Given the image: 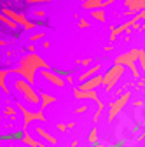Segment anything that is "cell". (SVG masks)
<instances>
[{
  "mask_svg": "<svg viewBox=\"0 0 145 147\" xmlns=\"http://www.w3.org/2000/svg\"><path fill=\"white\" fill-rule=\"evenodd\" d=\"M101 70V65L100 63H95L93 67H89V68H86L81 76H77V82L79 84H82V82H86V81H89V79H93L95 76H98V72Z\"/></svg>",
  "mask_w": 145,
  "mask_h": 147,
  "instance_id": "obj_11",
  "label": "cell"
},
{
  "mask_svg": "<svg viewBox=\"0 0 145 147\" xmlns=\"http://www.w3.org/2000/svg\"><path fill=\"white\" fill-rule=\"evenodd\" d=\"M56 128H58L60 131H66V130H68V126H66L65 123H58V124H56Z\"/></svg>",
  "mask_w": 145,
  "mask_h": 147,
  "instance_id": "obj_32",
  "label": "cell"
},
{
  "mask_svg": "<svg viewBox=\"0 0 145 147\" xmlns=\"http://www.w3.org/2000/svg\"><path fill=\"white\" fill-rule=\"evenodd\" d=\"M42 147H47V145H44V144H42Z\"/></svg>",
  "mask_w": 145,
  "mask_h": 147,
  "instance_id": "obj_43",
  "label": "cell"
},
{
  "mask_svg": "<svg viewBox=\"0 0 145 147\" xmlns=\"http://www.w3.org/2000/svg\"><path fill=\"white\" fill-rule=\"evenodd\" d=\"M4 147H16V145H4Z\"/></svg>",
  "mask_w": 145,
  "mask_h": 147,
  "instance_id": "obj_42",
  "label": "cell"
},
{
  "mask_svg": "<svg viewBox=\"0 0 145 147\" xmlns=\"http://www.w3.org/2000/svg\"><path fill=\"white\" fill-rule=\"evenodd\" d=\"M124 68L122 65H114L110 67L107 72H105V76H103V86H105V91H112V88L117 84V81L124 76Z\"/></svg>",
  "mask_w": 145,
  "mask_h": 147,
  "instance_id": "obj_3",
  "label": "cell"
},
{
  "mask_svg": "<svg viewBox=\"0 0 145 147\" xmlns=\"http://www.w3.org/2000/svg\"><path fill=\"white\" fill-rule=\"evenodd\" d=\"M114 2H115V0H103V9H105V7H108V5H112Z\"/></svg>",
  "mask_w": 145,
  "mask_h": 147,
  "instance_id": "obj_35",
  "label": "cell"
},
{
  "mask_svg": "<svg viewBox=\"0 0 145 147\" xmlns=\"http://www.w3.org/2000/svg\"><path fill=\"white\" fill-rule=\"evenodd\" d=\"M39 76H42L46 81H49L51 84H54V86H58V88H63L65 86V79L60 76L58 72H54V70H51V68H46V70H40L39 72Z\"/></svg>",
  "mask_w": 145,
  "mask_h": 147,
  "instance_id": "obj_9",
  "label": "cell"
},
{
  "mask_svg": "<svg viewBox=\"0 0 145 147\" xmlns=\"http://www.w3.org/2000/svg\"><path fill=\"white\" fill-rule=\"evenodd\" d=\"M35 47H37V46H35V44H28V46H26L28 53H35Z\"/></svg>",
  "mask_w": 145,
  "mask_h": 147,
  "instance_id": "obj_36",
  "label": "cell"
},
{
  "mask_svg": "<svg viewBox=\"0 0 145 147\" xmlns=\"http://www.w3.org/2000/svg\"><path fill=\"white\" fill-rule=\"evenodd\" d=\"M91 147H105L103 144H95V145H91Z\"/></svg>",
  "mask_w": 145,
  "mask_h": 147,
  "instance_id": "obj_41",
  "label": "cell"
},
{
  "mask_svg": "<svg viewBox=\"0 0 145 147\" xmlns=\"http://www.w3.org/2000/svg\"><path fill=\"white\" fill-rule=\"evenodd\" d=\"M130 98H131V93H130V91H124L122 95H119V96L110 103V110H108V121H114V119H115V116L126 107V103L130 102Z\"/></svg>",
  "mask_w": 145,
  "mask_h": 147,
  "instance_id": "obj_7",
  "label": "cell"
},
{
  "mask_svg": "<svg viewBox=\"0 0 145 147\" xmlns=\"http://www.w3.org/2000/svg\"><path fill=\"white\" fill-rule=\"evenodd\" d=\"M9 74H17V76H21V79H25L26 82H30L32 86L35 84V74L37 70L32 68V67H26V65H17L16 68H7Z\"/></svg>",
  "mask_w": 145,
  "mask_h": 147,
  "instance_id": "obj_8",
  "label": "cell"
},
{
  "mask_svg": "<svg viewBox=\"0 0 145 147\" xmlns=\"http://www.w3.org/2000/svg\"><path fill=\"white\" fill-rule=\"evenodd\" d=\"M14 105H16V109L21 112V119H23V131L26 133L28 131V126H30V123H35V121H47V117L44 116V110H37V112H32V110H28L25 105H21L19 102H12Z\"/></svg>",
  "mask_w": 145,
  "mask_h": 147,
  "instance_id": "obj_2",
  "label": "cell"
},
{
  "mask_svg": "<svg viewBox=\"0 0 145 147\" xmlns=\"http://www.w3.org/2000/svg\"><path fill=\"white\" fill-rule=\"evenodd\" d=\"M114 65H122V67H128L131 70V76L133 79H140V70L136 67V60L128 53H122V54H117V56L114 58Z\"/></svg>",
  "mask_w": 145,
  "mask_h": 147,
  "instance_id": "obj_5",
  "label": "cell"
},
{
  "mask_svg": "<svg viewBox=\"0 0 145 147\" xmlns=\"http://www.w3.org/2000/svg\"><path fill=\"white\" fill-rule=\"evenodd\" d=\"M135 105H136V107H142V105H143V102H142V100H136V102H135Z\"/></svg>",
  "mask_w": 145,
  "mask_h": 147,
  "instance_id": "obj_39",
  "label": "cell"
},
{
  "mask_svg": "<svg viewBox=\"0 0 145 147\" xmlns=\"http://www.w3.org/2000/svg\"><path fill=\"white\" fill-rule=\"evenodd\" d=\"M91 18H95L96 21H100V23H105V9H96V11H91Z\"/></svg>",
  "mask_w": 145,
  "mask_h": 147,
  "instance_id": "obj_21",
  "label": "cell"
},
{
  "mask_svg": "<svg viewBox=\"0 0 145 147\" xmlns=\"http://www.w3.org/2000/svg\"><path fill=\"white\" fill-rule=\"evenodd\" d=\"M35 133H37L39 137H42L46 142H49L51 145H56V144H58V138H56V137L51 135L47 130H44V128H40V126H37V124H35Z\"/></svg>",
  "mask_w": 145,
  "mask_h": 147,
  "instance_id": "obj_14",
  "label": "cell"
},
{
  "mask_svg": "<svg viewBox=\"0 0 145 147\" xmlns=\"http://www.w3.org/2000/svg\"><path fill=\"white\" fill-rule=\"evenodd\" d=\"M66 126H68V130H72V128L75 126V123H74V121H70V123H66Z\"/></svg>",
  "mask_w": 145,
  "mask_h": 147,
  "instance_id": "obj_37",
  "label": "cell"
},
{
  "mask_svg": "<svg viewBox=\"0 0 145 147\" xmlns=\"http://www.w3.org/2000/svg\"><path fill=\"white\" fill-rule=\"evenodd\" d=\"M54 102H56V96L46 93V91H40V110H44L46 107H49V105L54 103Z\"/></svg>",
  "mask_w": 145,
  "mask_h": 147,
  "instance_id": "obj_16",
  "label": "cell"
},
{
  "mask_svg": "<svg viewBox=\"0 0 145 147\" xmlns=\"http://www.w3.org/2000/svg\"><path fill=\"white\" fill-rule=\"evenodd\" d=\"M46 2H52V0H26V4H46Z\"/></svg>",
  "mask_w": 145,
  "mask_h": 147,
  "instance_id": "obj_30",
  "label": "cell"
},
{
  "mask_svg": "<svg viewBox=\"0 0 145 147\" xmlns=\"http://www.w3.org/2000/svg\"><path fill=\"white\" fill-rule=\"evenodd\" d=\"M77 26L79 28H87L89 26V21H86L84 18H77Z\"/></svg>",
  "mask_w": 145,
  "mask_h": 147,
  "instance_id": "obj_27",
  "label": "cell"
},
{
  "mask_svg": "<svg viewBox=\"0 0 145 147\" xmlns=\"http://www.w3.org/2000/svg\"><path fill=\"white\" fill-rule=\"evenodd\" d=\"M72 147H79V142H77V140H74V142H72Z\"/></svg>",
  "mask_w": 145,
  "mask_h": 147,
  "instance_id": "obj_40",
  "label": "cell"
},
{
  "mask_svg": "<svg viewBox=\"0 0 145 147\" xmlns=\"http://www.w3.org/2000/svg\"><path fill=\"white\" fill-rule=\"evenodd\" d=\"M2 14L4 16H7V18H11V20L14 21V23H17V25H25L28 20H26V16L23 14V12H16V11H12V9H7V7H4L2 9Z\"/></svg>",
  "mask_w": 145,
  "mask_h": 147,
  "instance_id": "obj_12",
  "label": "cell"
},
{
  "mask_svg": "<svg viewBox=\"0 0 145 147\" xmlns=\"http://www.w3.org/2000/svg\"><path fill=\"white\" fill-rule=\"evenodd\" d=\"M9 76V72L5 70V68H2L0 70V89H2V93H5V95H9V89H7V86H5V77Z\"/></svg>",
  "mask_w": 145,
  "mask_h": 147,
  "instance_id": "obj_20",
  "label": "cell"
},
{
  "mask_svg": "<svg viewBox=\"0 0 145 147\" xmlns=\"http://www.w3.org/2000/svg\"><path fill=\"white\" fill-rule=\"evenodd\" d=\"M32 28H35V23H33V21H26V23L23 25V30H25V32H30Z\"/></svg>",
  "mask_w": 145,
  "mask_h": 147,
  "instance_id": "obj_29",
  "label": "cell"
},
{
  "mask_svg": "<svg viewBox=\"0 0 145 147\" xmlns=\"http://www.w3.org/2000/svg\"><path fill=\"white\" fill-rule=\"evenodd\" d=\"M23 144H25V145H28V147H42V142L35 140L28 131H26V133H25V137H23Z\"/></svg>",
  "mask_w": 145,
  "mask_h": 147,
  "instance_id": "obj_18",
  "label": "cell"
},
{
  "mask_svg": "<svg viewBox=\"0 0 145 147\" xmlns=\"http://www.w3.org/2000/svg\"><path fill=\"white\" fill-rule=\"evenodd\" d=\"M14 86H16L17 91H19V95L25 98L26 103H30V105H39L40 107V93H37L30 82H26L25 79H16Z\"/></svg>",
  "mask_w": 145,
  "mask_h": 147,
  "instance_id": "obj_1",
  "label": "cell"
},
{
  "mask_svg": "<svg viewBox=\"0 0 145 147\" xmlns=\"http://www.w3.org/2000/svg\"><path fill=\"white\" fill-rule=\"evenodd\" d=\"M82 9L86 11H96V9H103V0H86L81 4Z\"/></svg>",
  "mask_w": 145,
  "mask_h": 147,
  "instance_id": "obj_15",
  "label": "cell"
},
{
  "mask_svg": "<svg viewBox=\"0 0 145 147\" xmlns=\"http://www.w3.org/2000/svg\"><path fill=\"white\" fill-rule=\"evenodd\" d=\"M143 147H145V145H143Z\"/></svg>",
  "mask_w": 145,
  "mask_h": 147,
  "instance_id": "obj_44",
  "label": "cell"
},
{
  "mask_svg": "<svg viewBox=\"0 0 145 147\" xmlns=\"http://www.w3.org/2000/svg\"><path fill=\"white\" fill-rule=\"evenodd\" d=\"M44 37H46V33H44V32H37V33H32V35H30V42H32V44H35V42L42 40Z\"/></svg>",
  "mask_w": 145,
  "mask_h": 147,
  "instance_id": "obj_24",
  "label": "cell"
},
{
  "mask_svg": "<svg viewBox=\"0 0 145 147\" xmlns=\"http://www.w3.org/2000/svg\"><path fill=\"white\" fill-rule=\"evenodd\" d=\"M65 81H66L68 84H74V77H72L70 74H65Z\"/></svg>",
  "mask_w": 145,
  "mask_h": 147,
  "instance_id": "obj_33",
  "label": "cell"
},
{
  "mask_svg": "<svg viewBox=\"0 0 145 147\" xmlns=\"http://www.w3.org/2000/svg\"><path fill=\"white\" fill-rule=\"evenodd\" d=\"M77 65H84V67L89 68V67H93V60H91V58H84V60H79Z\"/></svg>",
  "mask_w": 145,
  "mask_h": 147,
  "instance_id": "obj_26",
  "label": "cell"
},
{
  "mask_svg": "<svg viewBox=\"0 0 145 147\" xmlns=\"http://www.w3.org/2000/svg\"><path fill=\"white\" fill-rule=\"evenodd\" d=\"M87 140H89V144H98V130L96 128H93L91 131H89V135H87Z\"/></svg>",
  "mask_w": 145,
  "mask_h": 147,
  "instance_id": "obj_23",
  "label": "cell"
},
{
  "mask_svg": "<svg viewBox=\"0 0 145 147\" xmlns=\"http://www.w3.org/2000/svg\"><path fill=\"white\" fill-rule=\"evenodd\" d=\"M0 21H2V23H4V25L7 26V28H11V30H16L17 26H19L17 23H14V21L11 20V18H7V16H4V14L0 16Z\"/></svg>",
  "mask_w": 145,
  "mask_h": 147,
  "instance_id": "obj_22",
  "label": "cell"
},
{
  "mask_svg": "<svg viewBox=\"0 0 145 147\" xmlns=\"http://www.w3.org/2000/svg\"><path fill=\"white\" fill-rule=\"evenodd\" d=\"M49 46H51V42H49V40H44V42H42V47H49Z\"/></svg>",
  "mask_w": 145,
  "mask_h": 147,
  "instance_id": "obj_38",
  "label": "cell"
},
{
  "mask_svg": "<svg viewBox=\"0 0 145 147\" xmlns=\"http://www.w3.org/2000/svg\"><path fill=\"white\" fill-rule=\"evenodd\" d=\"M86 110H87V107H86V105H81V107L75 109V114H84Z\"/></svg>",
  "mask_w": 145,
  "mask_h": 147,
  "instance_id": "obj_31",
  "label": "cell"
},
{
  "mask_svg": "<svg viewBox=\"0 0 145 147\" xmlns=\"http://www.w3.org/2000/svg\"><path fill=\"white\" fill-rule=\"evenodd\" d=\"M100 86H103V76H95L93 79L79 84L77 89H81V91H96V88H100Z\"/></svg>",
  "mask_w": 145,
  "mask_h": 147,
  "instance_id": "obj_10",
  "label": "cell"
},
{
  "mask_svg": "<svg viewBox=\"0 0 145 147\" xmlns=\"http://www.w3.org/2000/svg\"><path fill=\"white\" fill-rule=\"evenodd\" d=\"M19 65H26V67H32L35 70H46V68H51L47 61H44L42 56H39V54L35 53H28L25 54V56L19 60Z\"/></svg>",
  "mask_w": 145,
  "mask_h": 147,
  "instance_id": "obj_6",
  "label": "cell"
},
{
  "mask_svg": "<svg viewBox=\"0 0 145 147\" xmlns=\"http://www.w3.org/2000/svg\"><path fill=\"white\" fill-rule=\"evenodd\" d=\"M4 116H7L11 121H14V119H17V112H19V110L16 109V105H7V107H4Z\"/></svg>",
  "mask_w": 145,
  "mask_h": 147,
  "instance_id": "obj_17",
  "label": "cell"
},
{
  "mask_svg": "<svg viewBox=\"0 0 145 147\" xmlns=\"http://www.w3.org/2000/svg\"><path fill=\"white\" fill-rule=\"evenodd\" d=\"M122 5H126V9L133 11L135 14H140L145 11V0H122Z\"/></svg>",
  "mask_w": 145,
  "mask_h": 147,
  "instance_id": "obj_13",
  "label": "cell"
},
{
  "mask_svg": "<svg viewBox=\"0 0 145 147\" xmlns=\"http://www.w3.org/2000/svg\"><path fill=\"white\" fill-rule=\"evenodd\" d=\"M135 30H136V32H142V30H145V21H143V23H140V25H136V26H135Z\"/></svg>",
  "mask_w": 145,
  "mask_h": 147,
  "instance_id": "obj_34",
  "label": "cell"
},
{
  "mask_svg": "<svg viewBox=\"0 0 145 147\" xmlns=\"http://www.w3.org/2000/svg\"><path fill=\"white\" fill-rule=\"evenodd\" d=\"M33 16L35 18H46V11L44 9H35L33 11Z\"/></svg>",
  "mask_w": 145,
  "mask_h": 147,
  "instance_id": "obj_28",
  "label": "cell"
},
{
  "mask_svg": "<svg viewBox=\"0 0 145 147\" xmlns=\"http://www.w3.org/2000/svg\"><path fill=\"white\" fill-rule=\"evenodd\" d=\"M74 96L77 98V100H93L95 103H96V112H95V117H93V121L95 123H98L100 121V116H101V112H103V103L100 102V96H98V93L96 91H81V89H74Z\"/></svg>",
  "mask_w": 145,
  "mask_h": 147,
  "instance_id": "obj_4",
  "label": "cell"
},
{
  "mask_svg": "<svg viewBox=\"0 0 145 147\" xmlns=\"http://www.w3.org/2000/svg\"><path fill=\"white\" fill-rule=\"evenodd\" d=\"M23 137H25V131L21 130V131H16V133H4L2 135V142H9V140H17V138H19V140H23Z\"/></svg>",
  "mask_w": 145,
  "mask_h": 147,
  "instance_id": "obj_19",
  "label": "cell"
},
{
  "mask_svg": "<svg viewBox=\"0 0 145 147\" xmlns=\"http://www.w3.org/2000/svg\"><path fill=\"white\" fill-rule=\"evenodd\" d=\"M138 65H140V70L145 74V51L140 49V54H138Z\"/></svg>",
  "mask_w": 145,
  "mask_h": 147,
  "instance_id": "obj_25",
  "label": "cell"
}]
</instances>
